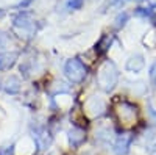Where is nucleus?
<instances>
[{"label": "nucleus", "mask_w": 156, "mask_h": 155, "mask_svg": "<svg viewBox=\"0 0 156 155\" xmlns=\"http://www.w3.org/2000/svg\"><path fill=\"white\" fill-rule=\"evenodd\" d=\"M97 82L98 86L103 89V91H112L115 88L117 82H119V72H117V68L112 61H105L98 69V75H97Z\"/></svg>", "instance_id": "obj_1"}, {"label": "nucleus", "mask_w": 156, "mask_h": 155, "mask_svg": "<svg viewBox=\"0 0 156 155\" xmlns=\"http://www.w3.org/2000/svg\"><path fill=\"white\" fill-rule=\"evenodd\" d=\"M64 74L72 83H81L87 74V69L78 58H72L64 66Z\"/></svg>", "instance_id": "obj_2"}, {"label": "nucleus", "mask_w": 156, "mask_h": 155, "mask_svg": "<svg viewBox=\"0 0 156 155\" xmlns=\"http://www.w3.org/2000/svg\"><path fill=\"white\" fill-rule=\"evenodd\" d=\"M12 25H14L16 28L28 31L30 35H33L36 31V28H34L36 20H34L33 14L28 13V11H22V13H19L17 16H14V19H12Z\"/></svg>", "instance_id": "obj_3"}, {"label": "nucleus", "mask_w": 156, "mask_h": 155, "mask_svg": "<svg viewBox=\"0 0 156 155\" xmlns=\"http://www.w3.org/2000/svg\"><path fill=\"white\" fill-rule=\"evenodd\" d=\"M131 143H133V133H129V132L120 133L114 141V146H112L114 153L115 155H126L129 152Z\"/></svg>", "instance_id": "obj_4"}, {"label": "nucleus", "mask_w": 156, "mask_h": 155, "mask_svg": "<svg viewBox=\"0 0 156 155\" xmlns=\"http://www.w3.org/2000/svg\"><path fill=\"white\" fill-rule=\"evenodd\" d=\"M67 139H69V144L72 147H80L84 143V139H86V133H84L83 128L73 127V128H70V130L67 132Z\"/></svg>", "instance_id": "obj_5"}, {"label": "nucleus", "mask_w": 156, "mask_h": 155, "mask_svg": "<svg viewBox=\"0 0 156 155\" xmlns=\"http://www.w3.org/2000/svg\"><path fill=\"white\" fill-rule=\"evenodd\" d=\"M144 66H145V60H144V57L139 55V54H137V55H133V57H129L128 61H126V64H125L126 71L134 72V74L140 72L142 69H144Z\"/></svg>", "instance_id": "obj_6"}, {"label": "nucleus", "mask_w": 156, "mask_h": 155, "mask_svg": "<svg viewBox=\"0 0 156 155\" xmlns=\"http://www.w3.org/2000/svg\"><path fill=\"white\" fill-rule=\"evenodd\" d=\"M17 52H3L0 54V71H8L16 64Z\"/></svg>", "instance_id": "obj_7"}, {"label": "nucleus", "mask_w": 156, "mask_h": 155, "mask_svg": "<svg viewBox=\"0 0 156 155\" xmlns=\"http://www.w3.org/2000/svg\"><path fill=\"white\" fill-rule=\"evenodd\" d=\"M33 133H34L33 136H34V141H36V144H37L39 149H45V147L50 144V136H48V133L45 132L44 127L34 128Z\"/></svg>", "instance_id": "obj_8"}, {"label": "nucleus", "mask_w": 156, "mask_h": 155, "mask_svg": "<svg viewBox=\"0 0 156 155\" xmlns=\"http://www.w3.org/2000/svg\"><path fill=\"white\" fill-rule=\"evenodd\" d=\"M119 113H120V118L125 119V121H134L136 118V107L131 105V103H128V102H122L120 105H119Z\"/></svg>", "instance_id": "obj_9"}, {"label": "nucleus", "mask_w": 156, "mask_h": 155, "mask_svg": "<svg viewBox=\"0 0 156 155\" xmlns=\"http://www.w3.org/2000/svg\"><path fill=\"white\" fill-rule=\"evenodd\" d=\"M136 16H140V17H145V19H150V20H156V3H151L148 5L147 8H137L134 11Z\"/></svg>", "instance_id": "obj_10"}, {"label": "nucleus", "mask_w": 156, "mask_h": 155, "mask_svg": "<svg viewBox=\"0 0 156 155\" xmlns=\"http://www.w3.org/2000/svg\"><path fill=\"white\" fill-rule=\"evenodd\" d=\"M3 89H5L6 93H9V94L19 93V89H20V82H19V79H17V77H14V75H11L9 79H6V82H5V85H3Z\"/></svg>", "instance_id": "obj_11"}, {"label": "nucleus", "mask_w": 156, "mask_h": 155, "mask_svg": "<svg viewBox=\"0 0 156 155\" xmlns=\"http://www.w3.org/2000/svg\"><path fill=\"white\" fill-rule=\"evenodd\" d=\"M111 42H112V35H103V36H101V39L97 42L95 49L100 52V54H103V52H106V50H108V47L111 46Z\"/></svg>", "instance_id": "obj_12"}, {"label": "nucleus", "mask_w": 156, "mask_h": 155, "mask_svg": "<svg viewBox=\"0 0 156 155\" xmlns=\"http://www.w3.org/2000/svg\"><path fill=\"white\" fill-rule=\"evenodd\" d=\"M128 17H129V14H128L126 11L119 13V14H117V17H115V20H114V27H115V28H122L123 25L128 22Z\"/></svg>", "instance_id": "obj_13"}, {"label": "nucleus", "mask_w": 156, "mask_h": 155, "mask_svg": "<svg viewBox=\"0 0 156 155\" xmlns=\"http://www.w3.org/2000/svg\"><path fill=\"white\" fill-rule=\"evenodd\" d=\"M148 79H150V85H151L153 88H156V60L151 63V66H150Z\"/></svg>", "instance_id": "obj_14"}, {"label": "nucleus", "mask_w": 156, "mask_h": 155, "mask_svg": "<svg viewBox=\"0 0 156 155\" xmlns=\"http://www.w3.org/2000/svg\"><path fill=\"white\" fill-rule=\"evenodd\" d=\"M95 138H98V141H105V143H108L109 138H111V132L108 130V128H101V130L97 132Z\"/></svg>", "instance_id": "obj_15"}, {"label": "nucleus", "mask_w": 156, "mask_h": 155, "mask_svg": "<svg viewBox=\"0 0 156 155\" xmlns=\"http://www.w3.org/2000/svg\"><path fill=\"white\" fill-rule=\"evenodd\" d=\"M84 3V0H67V8L69 9H80Z\"/></svg>", "instance_id": "obj_16"}, {"label": "nucleus", "mask_w": 156, "mask_h": 155, "mask_svg": "<svg viewBox=\"0 0 156 155\" xmlns=\"http://www.w3.org/2000/svg\"><path fill=\"white\" fill-rule=\"evenodd\" d=\"M12 152H14V144H9L0 149V155H12Z\"/></svg>", "instance_id": "obj_17"}, {"label": "nucleus", "mask_w": 156, "mask_h": 155, "mask_svg": "<svg viewBox=\"0 0 156 155\" xmlns=\"http://www.w3.org/2000/svg\"><path fill=\"white\" fill-rule=\"evenodd\" d=\"M6 42H8L6 35H3L2 31H0V47H5V46H6Z\"/></svg>", "instance_id": "obj_18"}, {"label": "nucleus", "mask_w": 156, "mask_h": 155, "mask_svg": "<svg viewBox=\"0 0 156 155\" xmlns=\"http://www.w3.org/2000/svg\"><path fill=\"white\" fill-rule=\"evenodd\" d=\"M31 2H33V0H22V2H20L17 6H19V8H25V6H28Z\"/></svg>", "instance_id": "obj_19"}, {"label": "nucleus", "mask_w": 156, "mask_h": 155, "mask_svg": "<svg viewBox=\"0 0 156 155\" xmlns=\"http://www.w3.org/2000/svg\"><path fill=\"white\" fill-rule=\"evenodd\" d=\"M148 111H150L151 116H154V118H156V111H154V108H153L151 105H148Z\"/></svg>", "instance_id": "obj_20"}, {"label": "nucleus", "mask_w": 156, "mask_h": 155, "mask_svg": "<svg viewBox=\"0 0 156 155\" xmlns=\"http://www.w3.org/2000/svg\"><path fill=\"white\" fill-rule=\"evenodd\" d=\"M150 155H156V144L151 147V152H150Z\"/></svg>", "instance_id": "obj_21"}, {"label": "nucleus", "mask_w": 156, "mask_h": 155, "mask_svg": "<svg viewBox=\"0 0 156 155\" xmlns=\"http://www.w3.org/2000/svg\"><path fill=\"white\" fill-rule=\"evenodd\" d=\"M0 16H3V11L2 9H0Z\"/></svg>", "instance_id": "obj_22"}, {"label": "nucleus", "mask_w": 156, "mask_h": 155, "mask_svg": "<svg viewBox=\"0 0 156 155\" xmlns=\"http://www.w3.org/2000/svg\"><path fill=\"white\" fill-rule=\"evenodd\" d=\"M136 2H145V0H136Z\"/></svg>", "instance_id": "obj_23"}]
</instances>
